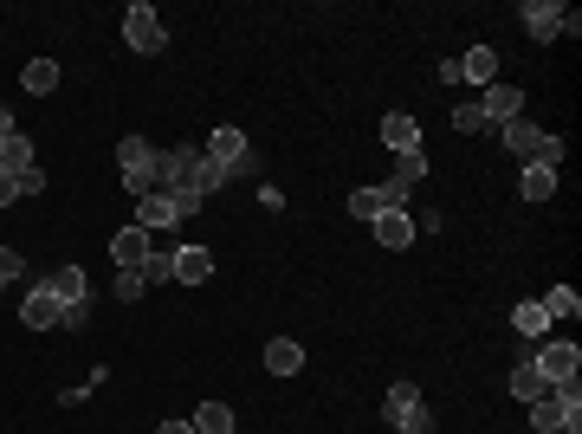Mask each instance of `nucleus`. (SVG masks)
I'll list each match as a JSON object with an SVG mask.
<instances>
[{
  "label": "nucleus",
  "mask_w": 582,
  "mask_h": 434,
  "mask_svg": "<svg viewBox=\"0 0 582 434\" xmlns=\"http://www.w3.org/2000/svg\"><path fill=\"white\" fill-rule=\"evenodd\" d=\"M460 85H498V52L492 46H473V52H466V59H460Z\"/></svg>",
  "instance_id": "obj_16"
},
{
  "label": "nucleus",
  "mask_w": 582,
  "mask_h": 434,
  "mask_svg": "<svg viewBox=\"0 0 582 434\" xmlns=\"http://www.w3.org/2000/svg\"><path fill=\"white\" fill-rule=\"evenodd\" d=\"M20 85L33 91V98H52V91H59V65H52V59H33V65L20 72Z\"/></svg>",
  "instance_id": "obj_22"
},
{
  "label": "nucleus",
  "mask_w": 582,
  "mask_h": 434,
  "mask_svg": "<svg viewBox=\"0 0 582 434\" xmlns=\"http://www.w3.org/2000/svg\"><path fill=\"white\" fill-rule=\"evenodd\" d=\"M479 111H485V124H511V117H524V91L518 85H485Z\"/></svg>",
  "instance_id": "obj_12"
},
{
  "label": "nucleus",
  "mask_w": 582,
  "mask_h": 434,
  "mask_svg": "<svg viewBox=\"0 0 582 434\" xmlns=\"http://www.w3.org/2000/svg\"><path fill=\"white\" fill-rule=\"evenodd\" d=\"M175 279H182V286H207V279H214V253L207 247H175Z\"/></svg>",
  "instance_id": "obj_15"
},
{
  "label": "nucleus",
  "mask_w": 582,
  "mask_h": 434,
  "mask_svg": "<svg viewBox=\"0 0 582 434\" xmlns=\"http://www.w3.org/2000/svg\"><path fill=\"white\" fill-rule=\"evenodd\" d=\"M220 188H227V169H220V162H207V156H201V195H220Z\"/></svg>",
  "instance_id": "obj_30"
},
{
  "label": "nucleus",
  "mask_w": 582,
  "mask_h": 434,
  "mask_svg": "<svg viewBox=\"0 0 582 434\" xmlns=\"http://www.w3.org/2000/svg\"><path fill=\"white\" fill-rule=\"evenodd\" d=\"M20 273H26V260L13 247H0V286H7V279H20Z\"/></svg>",
  "instance_id": "obj_32"
},
{
  "label": "nucleus",
  "mask_w": 582,
  "mask_h": 434,
  "mask_svg": "<svg viewBox=\"0 0 582 434\" xmlns=\"http://www.w3.org/2000/svg\"><path fill=\"white\" fill-rule=\"evenodd\" d=\"M91 324V305H65V318H59V331H85Z\"/></svg>",
  "instance_id": "obj_33"
},
{
  "label": "nucleus",
  "mask_w": 582,
  "mask_h": 434,
  "mask_svg": "<svg viewBox=\"0 0 582 434\" xmlns=\"http://www.w3.org/2000/svg\"><path fill=\"white\" fill-rule=\"evenodd\" d=\"M453 130H460V137H473V130H485V111H479V98H466L460 111H453Z\"/></svg>",
  "instance_id": "obj_27"
},
{
  "label": "nucleus",
  "mask_w": 582,
  "mask_h": 434,
  "mask_svg": "<svg viewBox=\"0 0 582 434\" xmlns=\"http://www.w3.org/2000/svg\"><path fill=\"white\" fill-rule=\"evenodd\" d=\"M266 370H272V376H298V370H304L298 337H272V344H266Z\"/></svg>",
  "instance_id": "obj_20"
},
{
  "label": "nucleus",
  "mask_w": 582,
  "mask_h": 434,
  "mask_svg": "<svg viewBox=\"0 0 582 434\" xmlns=\"http://www.w3.org/2000/svg\"><path fill=\"white\" fill-rule=\"evenodd\" d=\"M376 240L388 253H401V247H414V221H408V208H388L382 221H376Z\"/></svg>",
  "instance_id": "obj_18"
},
{
  "label": "nucleus",
  "mask_w": 582,
  "mask_h": 434,
  "mask_svg": "<svg viewBox=\"0 0 582 434\" xmlns=\"http://www.w3.org/2000/svg\"><path fill=\"white\" fill-rule=\"evenodd\" d=\"M201 156H207V162H220V169H227V182H233V175H253V143H246V130H240V124H220L214 137H207Z\"/></svg>",
  "instance_id": "obj_4"
},
{
  "label": "nucleus",
  "mask_w": 582,
  "mask_h": 434,
  "mask_svg": "<svg viewBox=\"0 0 582 434\" xmlns=\"http://www.w3.org/2000/svg\"><path fill=\"white\" fill-rule=\"evenodd\" d=\"M143 286H149L143 273H117V298H123V305H136V298H143Z\"/></svg>",
  "instance_id": "obj_31"
},
{
  "label": "nucleus",
  "mask_w": 582,
  "mask_h": 434,
  "mask_svg": "<svg viewBox=\"0 0 582 434\" xmlns=\"http://www.w3.org/2000/svg\"><path fill=\"white\" fill-rule=\"evenodd\" d=\"M156 434H194V422H162Z\"/></svg>",
  "instance_id": "obj_35"
},
{
  "label": "nucleus",
  "mask_w": 582,
  "mask_h": 434,
  "mask_svg": "<svg viewBox=\"0 0 582 434\" xmlns=\"http://www.w3.org/2000/svg\"><path fill=\"white\" fill-rule=\"evenodd\" d=\"M498 130H505V149H511V156L544 162V169H563V137H544V130L524 124V117H511V124H498Z\"/></svg>",
  "instance_id": "obj_2"
},
{
  "label": "nucleus",
  "mask_w": 582,
  "mask_h": 434,
  "mask_svg": "<svg viewBox=\"0 0 582 434\" xmlns=\"http://www.w3.org/2000/svg\"><path fill=\"white\" fill-rule=\"evenodd\" d=\"M563 13H570V7H557V0H524L518 20H524V33H531V39H557L563 33Z\"/></svg>",
  "instance_id": "obj_10"
},
{
  "label": "nucleus",
  "mask_w": 582,
  "mask_h": 434,
  "mask_svg": "<svg viewBox=\"0 0 582 434\" xmlns=\"http://www.w3.org/2000/svg\"><path fill=\"white\" fill-rule=\"evenodd\" d=\"M123 39H130L136 52H149V59H156V52L169 46V26L156 20V7H149V0H136V7L123 13Z\"/></svg>",
  "instance_id": "obj_5"
},
{
  "label": "nucleus",
  "mask_w": 582,
  "mask_h": 434,
  "mask_svg": "<svg viewBox=\"0 0 582 434\" xmlns=\"http://www.w3.org/2000/svg\"><path fill=\"white\" fill-rule=\"evenodd\" d=\"M59 318H65V305H59L46 286L20 298V324H26V331H59Z\"/></svg>",
  "instance_id": "obj_11"
},
{
  "label": "nucleus",
  "mask_w": 582,
  "mask_h": 434,
  "mask_svg": "<svg viewBox=\"0 0 582 434\" xmlns=\"http://www.w3.org/2000/svg\"><path fill=\"white\" fill-rule=\"evenodd\" d=\"M382 143L395 149V156H414V149H421V124H414L408 111H388L382 117Z\"/></svg>",
  "instance_id": "obj_14"
},
{
  "label": "nucleus",
  "mask_w": 582,
  "mask_h": 434,
  "mask_svg": "<svg viewBox=\"0 0 582 434\" xmlns=\"http://www.w3.org/2000/svg\"><path fill=\"white\" fill-rule=\"evenodd\" d=\"M350 214H356V221H363V227H376V221H382V214H388V201H382V188H356V195H350Z\"/></svg>",
  "instance_id": "obj_26"
},
{
  "label": "nucleus",
  "mask_w": 582,
  "mask_h": 434,
  "mask_svg": "<svg viewBox=\"0 0 582 434\" xmlns=\"http://www.w3.org/2000/svg\"><path fill=\"white\" fill-rule=\"evenodd\" d=\"M46 292L59 298V305H91V279H85V266H59V273L46 279Z\"/></svg>",
  "instance_id": "obj_13"
},
{
  "label": "nucleus",
  "mask_w": 582,
  "mask_h": 434,
  "mask_svg": "<svg viewBox=\"0 0 582 434\" xmlns=\"http://www.w3.org/2000/svg\"><path fill=\"white\" fill-rule=\"evenodd\" d=\"M26 169H33V143H26L20 130H13V137H0V175H13V182H20Z\"/></svg>",
  "instance_id": "obj_21"
},
{
  "label": "nucleus",
  "mask_w": 582,
  "mask_h": 434,
  "mask_svg": "<svg viewBox=\"0 0 582 434\" xmlns=\"http://www.w3.org/2000/svg\"><path fill=\"white\" fill-rule=\"evenodd\" d=\"M382 415H388V428H401V434H434V409L421 402V389L414 383H395L382 396Z\"/></svg>",
  "instance_id": "obj_3"
},
{
  "label": "nucleus",
  "mask_w": 582,
  "mask_h": 434,
  "mask_svg": "<svg viewBox=\"0 0 582 434\" xmlns=\"http://www.w3.org/2000/svg\"><path fill=\"white\" fill-rule=\"evenodd\" d=\"M117 169H123V188H130L136 201L156 195V188H169L162 149H156V143H143V137H123V143H117Z\"/></svg>",
  "instance_id": "obj_1"
},
{
  "label": "nucleus",
  "mask_w": 582,
  "mask_h": 434,
  "mask_svg": "<svg viewBox=\"0 0 582 434\" xmlns=\"http://www.w3.org/2000/svg\"><path fill=\"white\" fill-rule=\"evenodd\" d=\"M531 363H537V370H544V376H550V383H570V376L582 370V350L570 344V337H550V344H544V350H537V357H531Z\"/></svg>",
  "instance_id": "obj_6"
},
{
  "label": "nucleus",
  "mask_w": 582,
  "mask_h": 434,
  "mask_svg": "<svg viewBox=\"0 0 582 434\" xmlns=\"http://www.w3.org/2000/svg\"><path fill=\"white\" fill-rule=\"evenodd\" d=\"M136 227H143V234L182 227V208H175V195H169V188H156V195H143V201H136Z\"/></svg>",
  "instance_id": "obj_8"
},
{
  "label": "nucleus",
  "mask_w": 582,
  "mask_h": 434,
  "mask_svg": "<svg viewBox=\"0 0 582 434\" xmlns=\"http://www.w3.org/2000/svg\"><path fill=\"white\" fill-rule=\"evenodd\" d=\"M395 175H401V182H421V175H427V156H421V149H414V156H395Z\"/></svg>",
  "instance_id": "obj_29"
},
{
  "label": "nucleus",
  "mask_w": 582,
  "mask_h": 434,
  "mask_svg": "<svg viewBox=\"0 0 582 434\" xmlns=\"http://www.w3.org/2000/svg\"><path fill=\"white\" fill-rule=\"evenodd\" d=\"M149 253H156V234H143V227H123V234L110 240V260H117V273H143Z\"/></svg>",
  "instance_id": "obj_7"
},
{
  "label": "nucleus",
  "mask_w": 582,
  "mask_h": 434,
  "mask_svg": "<svg viewBox=\"0 0 582 434\" xmlns=\"http://www.w3.org/2000/svg\"><path fill=\"white\" fill-rule=\"evenodd\" d=\"M7 201H20V182H13V175H0V208H7Z\"/></svg>",
  "instance_id": "obj_34"
},
{
  "label": "nucleus",
  "mask_w": 582,
  "mask_h": 434,
  "mask_svg": "<svg viewBox=\"0 0 582 434\" xmlns=\"http://www.w3.org/2000/svg\"><path fill=\"white\" fill-rule=\"evenodd\" d=\"M143 279H156V286H162V279H175V253H149V260H143Z\"/></svg>",
  "instance_id": "obj_28"
},
{
  "label": "nucleus",
  "mask_w": 582,
  "mask_h": 434,
  "mask_svg": "<svg viewBox=\"0 0 582 434\" xmlns=\"http://www.w3.org/2000/svg\"><path fill=\"white\" fill-rule=\"evenodd\" d=\"M531 428L537 434H582V409H563L557 396H544V402H531Z\"/></svg>",
  "instance_id": "obj_9"
},
{
  "label": "nucleus",
  "mask_w": 582,
  "mask_h": 434,
  "mask_svg": "<svg viewBox=\"0 0 582 434\" xmlns=\"http://www.w3.org/2000/svg\"><path fill=\"white\" fill-rule=\"evenodd\" d=\"M518 195H524V201H550V195H557V169H544V162H524V169H518Z\"/></svg>",
  "instance_id": "obj_19"
},
{
  "label": "nucleus",
  "mask_w": 582,
  "mask_h": 434,
  "mask_svg": "<svg viewBox=\"0 0 582 434\" xmlns=\"http://www.w3.org/2000/svg\"><path fill=\"white\" fill-rule=\"evenodd\" d=\"M511 396H518V402H524V409H531V402H544V396H550V376H544V370H537V363H531V357H524V363H518V370H511Z\"/></svg>",
  "instance_id": "obj_17"
},
{
  "label": "nucleus",
  "mask_w": 582,
  "mask_h": 434,
  "mask_svg": "<svg viewBox=\"0 0 582 434\" xmlns=\"http://www.w3.org/2000/svg\"><path fill=\"white\" fill-rule=\"evenodd\" d=\"M194 434H233V409L227 402H201L194 409Z\"/></svg>",
  "instance_id": "obj_25"
},
{
  "label": "nucleus",
  "mask_w": 582,
  "mask_h": 434,
  "mask_svg": "<svg viewBox=\"0 0 582 434\" xmlns=\"http://www.w3.org/2000/svg\"><path fill=\"white\" fill-rule=\"evenodd\" d=\"M511 324H518V337H550V311L537 305V298H524V305L511 311Z\"/></svg>",
  "instance_id": "obj_23"
},
{
  "label": "nucleus",
  "mask_w": 582,
  "mask_h": 434,
  "mask_svg": "<svg viewBox=\"0 0 582 434\" xmlns=\"http://www.w3.org/2000/svg\"><path fill=\"white\" fill-rule=\"evenodd\" d=\"M537 305L550 311V324H557V318H582V298H576V286H550L544 298H537Z\"/></svg>",
  "instance_id": "obj_24"
}]
</instances>
